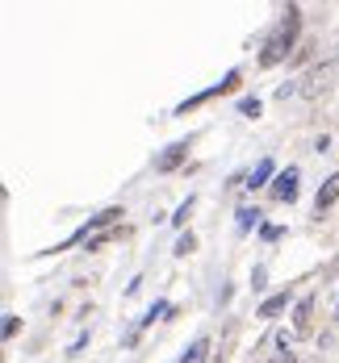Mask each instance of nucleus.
Instances as JSON below:
<instances>
[{
	"label": "nucleus",
	"instance_id": "nucleus-19",
	"mask_svg": "<svg viewBox=\"0 0 339 363\" xmlns=\"http://www.w3.org/2000/svg\"><path fill=\"white\" fill-rule=\"evenodd\" d=\"M272 363H298V359H294V351H281V355H276Z\"/></svg>",
	"mask_w": 339,
	"mask_h": 363
},
{
	"label": "nucleus",
	"instance_id": "nucleus-15",
	"mask_svg": "<svg viewBox=\"0 0 339 363\" xmlns=\"http://www.w3.org/2000/svg\"><path fill=\"white\" fill-rule=\"evenodd\" d=\"M17 330H21V318H17V313H4V342H9Z\"/></svg>",
	"mask_w": 339,
	"mask_h": 363
},
{
	"label": "nucleus",
	"instance_id": "nucleus-4",
	"mask_svg": "<svg viewBox=\"0 0 339 363\" xmlns=\"http://www.w3.org/2000/svg\"><path fill=\"white\" fill-rule=\"evenodd\" d=\"M188 150H193V143H188V138H181V143H172L168 150H159V155H155V172H159V176H168V172L185 167Z\"/></svg>",
	"mask_w": 339,
	"mask_h": 363
},
{
	"label": "nucleus",
	"instance_id": "nucleus-3",
	"mask_svg": "<svg viewBox=\"0 0 339 363\" xmlns=\"http://www.w3.org/2000/svg\"><path fill=\"white\" fill-rule=\"evenodd\" d=\"M298 180H301L298 167H285V172H276V180H272V188H268V196H272L276 205H285V201H298Z\"/></svg>",
	"mask_w": 339,
	"mask_h": 363
},
{
	"label": "nucleus",
	"instance_id": "nucleus-7",
	"mask_svg": "<svg viewBox=\"0 0 339 363\" xmlns=\"http://www.w3.org/2000/svg\"><path fill=\"white\" fill-rule=\"evenodd\" d=\"M335 201H339V172L318 184V192H314V213H327Z\"/></svg>",
	"mask_w": 339,
	"mask_h": 363
},
{
	"label": "nucleus",
	"instance_id": "nucleus-16",
	"mask_svg": "<svg viewBox=\"0 0 339 363\" xmlns=\"http://www.w3.org/2000/svg\"><path fill=\"white\" fill-rule=\"evenodd\" d=\"M310 55H314V42H301V50L294 55V67H298V63H310Z\"/></svg>",
	"mask_w": 339,
	"mask_h": 363
},
{
	"label": "nucleus",
	"instance_id": "nucleus-14",
	"mask_svg": "<svg viewBox=\"0 0 339 363\" xmlns=\"http://www.w3.org/2000/svg\"><path fill=\"white\" fill-rule=\"evenodd\" d=\"M239 113H243V117H260L264 101H260V96H243V101H239Z\"/></svg>",
	"mask_w": 339,
	"mask_h": 363
},
{
	"label": "nucleus",
	"instance_id": "nucleus-8",
	"mask_svg": "<svg viewBox=\"0 0 339 363\" xmlns=\"http://www.w3.org/2000/svg\"><path fill=\"white\" fill-rule=\"evenodd\" d=\"M289 301H294V296H289V289L272 292V296H268V301H264L260 309H256V318H264V322H272V318H281V313H285V309H289Z\"/></svg>",
	"mask_w": 339,
	"mask_h": 363
},
{
	"label": "nucleus",
	"instance_id": "nucleus-2",
	"mask_svg": "<svg viewBox=\"0 0 339 363\" xmlns=\"http://www.w3.org/2000/svg\"><path fill=\"white\" fill-rule=\"evenodd\" d=\"M239 84H243V72L235 67V72H226V75H222V84H214V88H205V92H197V96L181 101V105H176V117H185V113L201 109V105H210V101H218V96H230Z\"/></svg>",
	"mask_w": 339,
	"mask_h": 363
},
{
	"label": "nucleus",
	"instance_id": "nucleus-1",
	"mask_svg": "<svg viewBox=\"0 0 339 363\" xmlns=\"http://www.w3.org/2000/svg\"><path fill=\"white\" fill-rule=\"evenodd\" d=\"M301 34V9L298 4H289L285 13H281V26L268 34V42L260 46V67H276V63H285L289 59V50H294V42Z\"/></svg>",
	"mask_w": 339,
	"mask_h": 363
},
{
	"label": "nucleus",
	"instance_id": "nucleus-6",
	"mask_svg": "<svg viewBox=\"0 0 339 363\" xmlns=\"http://www.w3.org/2000/svg\"><path fill=\"white\" fill-rule=\"evenodd\" d=\"M163 313H176V309H172V305H168V301H155V305H151L147 313H143V318H139V326L130 330V334H126V347H134V342H139V334H143V330L151 326V322H159V318H163Z\"/></svg>",
	"mask_w": 339,
	"mask_h": 363
},
{
	"label": "nucleus",
	"instance_id": "nucleus-10",
	"mask_svg": "<svg viewBox=\"0 0 339 363\" xmlns=\"http://www.w3.org/2000/svg\"><path fill=\"white\" fill-rule=\"evenodd\" d=\"M235 218H239V221H235V225H239V234H247V230H256V225H260L264 213H260V209H252V205H243Z\"/></svg>",
	"mask_w": 339,
	"mask_h": 363
},
{
	"label": "nucleus",
	"instance_id": "nucleus-11",
	"mask_svg": "<svg viewBox=\"0 0 339 363\" xmlns=\"http://www.w3.org/2000/svg\"><path fill=\"white\" fill-rule=\"evenodd\" d=\"M205 351H210V342H205V338H197L185 355H181V363H201V359H205Z\"/></svg>",
	"mask_w": 339,
	"mask_h": 363
},
{
	"label": "nucleus",
	"instance_id": "nucleus-12",
	"mask_svg": "<svg viewBox=\"0 0 339 363\" xmlns=\"http://www.w3.org/2000/svg\"><path fill=\"white\" fill-rule=\"evenodd\" d=\"M193 209H197V196H193V192H188L185 201H181V209H176V213H172V225H185V221H188V213H193Z\"/></svg>",
	"mask_w": 339,
	"mask_h": 363
},
{
	"label": "nucleus",
	"instance_id": "nucleus-20",
	"mask_svg": "<svg viewBox=\"0 0 339 363\" xmlns=\"http://www.w3.org/2000/svg\"><path fill=\"white\" fill-rule=\"evenodd\" d=\"M335 59H339V50H335Z\"/></svg>",
	"mask_w": 339,
	"mask_h": 363
},
{
	"label": "nucleus",
	"instance_id": "nucleus-17",
	"mask_svg": "<svg viewBox=\"0 0 339 363\" xmlns=\"http://www.w3.org/2000/svg\"><path fill=\"white\" fill-rule=\"evenodd\" d=\"M281 234H285V230H281V225H260V238H264V242H276V238H281Z\"/></svg>",
	"mask_w": 339,
	"mask_h": 363
},
{
	"label": "nucleus",
	"instance_id": "nucleus-9",
	"mask_svg": "<svg viewBox=\"0 0 339 363\" xmlns=\"http://www.w3.org/2000/svg\"><path fill=\"white\" fill-rule=\"evenodd\" d=\"M268 180H276V167H272V159H260V163L243 176V188H252V192H256V188H264ZM268 188H272V184H268Z\"/></svg>",
	"mask_w": 339,
	"mask_h": 363
},
{
	"label": "nucleus",
	"instance_id": "nucleus-13",
	"mask_svg": "<svg viewBox=\"0 0 339 363\" xmlns=\"http://www.w3.org/2000/svg\"><path fill=\"white\" fill-rule=\"evenodd\" d=\"M193 251H197V238H193V234H181V238H176V247H172L176 259H188Z\"/></svg>",
	"mask_w": 339,
	"mask_h": 363
},
{
	"label": "nucleus",
	"instance_id": "nucleus-18",
	"mask_svg": "<svg viewBox=\"0 0 339 363\" xmlns=\"http://www.w3.org/2000/svg\"><path fill=\"white\" fill-rule=\"evenodd\" d=\"M84 347H88V334H80V338H75V342H72V351H68V355H80Z\"/></svg>",
	"mask_w": 339,
	"mask_h": 363
},
{
	"label": "nucleus",
	"instance_id": "nucleus-5",
	"mask_svg": "<svg viewBox=\"0 0 339 363\" xmlns=\"http://www.w3.org/2000/svg\"><path fill=\"white\" fill-rule=\"evenodd\" d=\"M314 305H318V292H306L294 305V338H306L314 330Z\"/></svg>",
	"mask_w": 339,
	"mask_h": 363
}]
</instances>
